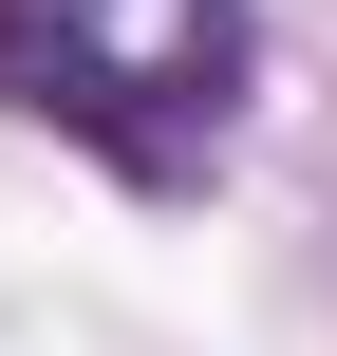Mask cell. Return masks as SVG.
Instances as JSON below:
<instances>
[{
	"mask_svg": "<svg viewBox=\"0 0 337 356\" xmlns=\"http://www.w3.org/2000/svg\"><path fill=\"white\" fill-rule=\"evenodd\" d=\"M244 94V0H0V113L113 150L131 188H188Z\"/></svg>",
	"mask_w": 337,
	"mask_h": 356,
	"instance_id": "cell-1",
	"label": "cell"
}]
</instances>
